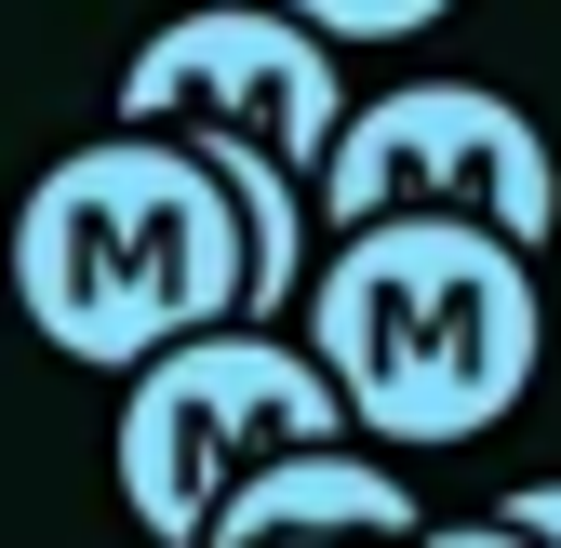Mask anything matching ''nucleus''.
Returning <instances> with one entry per match:
<instances>
[{
	"instance_id": "1",
	"label": "nucleus",
	"mask_w": 561,
	"mask_h": 548,
	"mask_svg": "<svg viewBox=\"0 0 561 548\" xmlns=\"http://www.w3.org/2000/svg\"><path fill=\"white\" fill-rule=\"evenodd\" d=\"M295 334L347 401V442L375 455H442L522 415V388L548 362V282L508 228L481 215H362L321 228Z\"/></svg>"
},
{
	"instance_id": "2",
	"label": "nucleus",
	"mask_w": 561,
	"mask_h": 548,
	"mask_svg": "<svg viewBox=\"0 0 561 548\" xmlns=\"http://www.w3.org/2000/svg\"><path fill=\"white\" fill-rule=\"evenodd\" d=\"M14 308L54 362L134 375L201 321H241V201L161 121L67 148L14 201Z\"/></svg>"
},
{
	"instance_id": "3",
	"label": "nucleus",
	"mask_w": 561,
	"mask_h": 548,
	"mask_svg": "<svg viewBox=\"0 0 561 548\" xmlns=\"http://www.w3.org/2000/svg\"><path fill=\"white\" fill-rule=\"evenodd\" d=\"M347 401L334 375L308 362V334L280 321H201L174 334V349H148L121 375V509L148 548H201V522H215V495L241 482V468L267 442H334Z\"/></svg>"
},
{
	"instance_id": "4",
	"label": "nucleus",
	"mask_w": 561,
	"mask_h": 548,
	"mask_svg": "<svg viewBox=\"0 0 561 548\" xmlns=\"http://www.w3.org/2000/svg\"><path fill=\"white\" fill-rule=\"evenodd\" d=\"M308 201H321V228H362V215H481V228H508L522 254L561 241L548 121L522 94H495V81H388V94H347Z\"/></svg>"
},
{
	"instance_id": "5",
	"label": "nucleus",
	"mask_w": 561,
	"mask_h": 548,
	"mask_svg": "<svg viewBox=\"0 0 561 548\" xmlns=\"http://www.w3.org/2000/svg\"><path fill=\"white\" fill-rule=\"evenodd\" d=\"M121 121H241L295 174H321L334 121H347V81H334V41L295 27L280 0H201V14H174V27L134 41Z\"/></svg>"
},
{
	"instance_id": "6",
	"label": "nucleus",
	"mask_w": 561,
	"mask_h": 548,
	"mask_svg": "<svg viewBox=\"0 0 561 548\" xmlns=\"http://www.w3.org/2000/svg\"><path fill=\"white\" fill-rule=\"evenodd\" d=\"M414 482L375 455V442H267L241 482L215 495V522H201V548H267V535H347V548H414Z\"/></svg>"
},
{
	"instance_id": "7",
	"label": "nucleus",
	"mask_w": 561,
	"mask_h": 548,
	"mask_svg": "<svg viewBox=\"0 0 561 548\" xmlns=\"http://www.w3.org/2000/svg\"><path fill=\"white\" fill-rule=\"evenodd\" d=\"M280 14H295V27H321V41L347 54V41H414V27H442L455 0H280Z\"/></svg>"
},
{
	"instance_id": "8",
	"label": "nucleus",
	"mask_w": 561,
	"mask_h": 548,
	"mask_svg": "<svg viewBox=\"0 0 561 548\" xmlns=\"http://www.w3.org/2000/svg\"><path fill=\"white\" fill-rule=\"evenodd\" d=\"M414 548H535L508 509H481V522H414Z\"/></svg>"
},
{
	"instance_id": "9",
	"label": "nucleus",
	"mask_w": 561,
	"mask_h": 548,
	"mask_svg": "<svg viewBox=\"0 0 561 548\" xmlns=\"http://www.w3.org/2000/svg\"><path fill=\"white\" fill-rule=\"evenodd\" d=\"M495 509H508V522H522V535H535V548H561V482H508V495H495Z\"/></svg>"
},
{
	"instance_id": "10",
	"label": "nucleus",
	"mask_w": 561,
	"mask_h": 548,
	"mask_svg": "<svg viewBox=\"0 0 561 548\" xmlns=\"http://www.w3.org/2000/svg\"><path fill=\"white\" fill-rule=\"evenodd\" d=\"M267 548H347V535H267Z\"/></svg>"
}]
</instances>
